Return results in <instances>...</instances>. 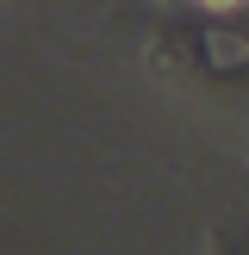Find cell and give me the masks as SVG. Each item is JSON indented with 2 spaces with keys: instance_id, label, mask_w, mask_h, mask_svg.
Returning a JSON list of instances; mask_svg holds the SVG:
<instances>
[{
  "instance_id": "6da1fadb",
  "label": "cell",
  "mask_w": 249,
  "mask_h": 255,
  "mask_svg": "<svg viewBox=\"0 0 249 255\" xmlns=\"http://www.w3.org/2000/svg\"><path fill=\"white\" fill-rule=\"evenodd\" d=\"M206 255H249V206H237L231 218L212 224V249Z\"/></svg>"
}]
</instances>
